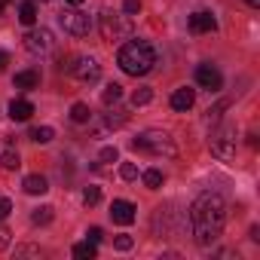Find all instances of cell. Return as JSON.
<instances>
[{
  "instance_id": "cell-1",
  "label": "cell",
  "mask_w": 260,
  "mask_h": 260,
  "mask_svg": "<svg viewBox=\"0 0 260 260\" xmlns=\"http://www.w3.org/2000/svg\"><path fill=\"white\" fill-rule=\"evenodd\" d=\"M226 199L214 190H205L199 193L193 202H190V230H193V239L199 245H211L217 242V236L223 233V223H226Z\"/></svg>"
},
{
  "instance_id": "cell-2",
  "label": "cell",
  "mask_w": 260,
  "mask_h": 260,
  "mask_svg": "<svg viewBox=\"0 0 260 260\" xmlns=\"http://www.w3.org/2000/svg\"><path fill=\"white\" fill-rule=\"evenodd\" d=\"M116 64L128 77H144V74H150L156 68V49L147 40H128L116 52Z\"/></svg>"
},
{
  "instance_id": "cell-3",
  "label": "cell",
  "mask_w": 260,
  "mask_h": 260,
  "mask_svg": "<svg viewBox=\"0 0 260 260\" xmlns=\"http://www.w3.org/2000/svg\"><path fill=\"white\" fill-rule=\"evenodd\" d=\"M132 147L141 150V153H150V156H166V159L178 156V147H175L172 135L162 132V128H147V132H141V135L132 141Z\"/></svg>"
},
{
  "instance_id": "cell-4",
  "label": "cell",
  "mask_w": 260,
  "mask_h": 260,
  "mask_svg": "<svg viewBox=\"0 0 260 260\" xmlns=\"http://www.w3.org/2000/svg\"><path fill=\"white\" fill-rule=\"evenodd\" d=\"M98 28L104 34V40H132V16H125V13H113V10H104L98 16Z\"/></svg>"
},
{
  "instance_id": "cell-5",
  "label": "cell",
  "mask_w": 260,
  "mask_h": 260,
  "mask_svg": "<svg viewBox=\"0 0 260 260\" xmlns=\"http://www.w3.org/2000/svg\"><path fill=\"white\" fill-rule=\"evenodd\" d=\"M208 147H211V153H214L220 162H233V159H236V128L220 125V122L211 125Z\"/></svg>"
},
{
  "instance_id": "cell-6",
  "label": "cell",
  "mask_w": 260,
  "mask_h": 260,
  "mask_svg": "<svg viewBox=\"0 0 260 260\" xmlns=\"http://www.w3.org/2000/svg\"><path fill=\"white\" fill-rule=\"evenodd\" d=\"M58 25H61L64 34H71V37H86L95 22H92V16L83 13V10H64V13L58 16Z\"/></svg>"
},
{
  "instance_id": "cell-7",
  "label": "cell",
  "mask_w": 260,
  "mask_h": 260,
  "mask_svg": "<svg viewBox=\"0 0 260 260\" xmlns=\"http://www.w3.org/2000/svg\"><path fill=\"white\" fill-rule=\"evenodd\" d=\"M22 43H25V49H28L31 55H49V52L55 49V40H52V31H49V28H31V31L22 37Z\"/></svg>"
},
{
  "instance_id": "cell-8",
  "label": "cell",
  "mask_w": 260,
  "mask_h": 260,
  "mask_svg": "<svg viewBox=\"0 0 260 260\" xmlns=\"http://www.w3.org/2000/svg\"><path fill=\"white\" fill-rule=\"evenodd\" d=\"M68 71H71V77L80 80V83H98V77H101V64H98L92 55H77V58L68 64Z\"/></svg>"
},
{
  "instance_id": "cell-9",
  "label": "cell",
  "mask_w": 260,
  "mask_h": 260,
  "mask_svg": "<svg viewBox=\"0 0 260 260\" xmlns=\"http://www.w3.org/2000/svg\"><path fill=\"white\" fill-rule=\"evenodd\" d=\"M196 83H199L202 89H208V92H220L223 77H220V71H217L214 64H199V68H196Z\"/></svg>"
},
{
  "instance_id": "cell-10",
  "label": "cell",
  "mask_w": 260,
  "mask_h": 260,
  "mask_svg": "<svg viewBox=\"0 0 260 260\" xmlns=\"http://www.w3.org/2000/svg\"><path fill=\"white\" fill-rule=\"evenodd\" d=\"M138 208L128 202V199H113V205H110V217H113V223H122V226H128L138 214H135Z\"/></svg>"
},
{
  "instance_id": "cell-11",
  "label": "cell",
  "mask_w": 260,
  "mask_h": 260,
  "mask_svg": "<svg viewBox=\"0 0 260 260\" xmlns=\"http://www.w3.org/2000/svg\"><path fill=\"white\" fill-rule=\"evenodd\" d=\"M190 31L193 34H211V31H217V19L211 16V13H193L190 16Z\"/></svg>"
},
{
  "instance_id": "cell-12",
  "label": "cell",
  "mask_w": 260,
  "mask_h": 260,
  "mask_svg": "<svg viewBox=\"0 0 260 260\" xmlns=\"http://www.w3.org/2000/svg\"><path fill=\"white\" fill-rule=\"evenodd\" d=\"M193 101H196V89H190V86H181L172 92V110H178V113H187L193 107Z\"/></svg>"
},
{
  "instance_id": "cell-13",
  "label": "cell",
  "mask_w": 260,
  "mask_h": 260,
  "mask_svg": "<svg viewBox=\"0 0 260 260\" xmlns=\"http://www.w3.org/2000/svg\"><path fill=\"white\" fill-rule=\"evenodd\" d=\"M13 86L22 89V92H31V89L40 86V74H37V71H19V74L13 77Z\"/></svg>"
},
{
  "instance_id": "cell-14",
  "label": "cell",
  "mask_w": 260,
  "mask_h": 260,
  "mask_svg": "<svg viewBox=\"0 0 260 260\" xmlns=\"http://www.w3.org/2000/svg\"><path fill=\"white\" fill-rule=\"evenodd\" d=\"M31 113H34V104H31V101H25V98H19V101H10V116H13L16 122H25V119H31Z\"/></svg>"
},
{
  "instance_id": "cell-15",
  "label": "cell",
  "mask_w": 260,
  "mask_h": 260,
  "mask_svg": "<svg viewBox=\"0 0 260 260\" xmlns=\"http://www.w3.org/2000/svg\"><path fill=\"white\" fill-rule=\"evenodd\" d=\"M22 187H25V193L40 196V193H46V190H49V181H46L43 175H28V178L22 181Z\"/></svg>"
},
{
  "instance_id": "cell-16",
  "label": "cell",
  "mask_w": 260,
  "mask_h": 260,
  "mask_svg": "<svg viewBox=\"0 0 260 260\" xmlns=\"http://www.w3.org/2000/svg\"><path fill=\"white\" fill-rule=\"evenodd\" d=\"M230 107V101L223 98V101H217L214 107H208V113H205V125H217L220 119H223V110Z\"/></svg>"
},
{
  "instance_id": "cell-17",
  "label": "cell",
  "mask_w": 260,
  "mask_h": 260,
  "mask_svg": "<svg viewBox=\"0 0 260 260\" xmlns=\"http://www.w3.org/2000/svg\"><path fill=\"white\" fill-rule=\"evenodd\" d=\"M19 19H22V25H34L37 22V4L34 0H25V4L19 7Z\"/></svg>"
},
{
  "instance_id": "cell-18",
  "label": "cell",
  "mask_w": 260,
  "mask_h": 260,
  "mask_svg": "<svg viewBox=\"0 0 260 260\" xmlns=\"http://www.w3.org/2000/svg\"><path fill=\"white\" fill-rule=\"evenodd\" d=\"M52 138H55L52 125H37V128H31V141H34V144H49Z\"/></svg>"
},
{
  "instance_id": "cell-19",
  "label": "cell",
  "mask_w": 260,
  "mask_h": 260,
  "mask_svg": "<svg viewBox=\"0 0 260 260\" xmlns=\"http://www.w3.org/2000/svg\"><path fill=\"white\" fill-rule=\"evenodd\" d=\"M95 254H98V248H95L89 239H86V242H80V245H74V257H77V260H92Z\"/></svg>"
},
{
  "instance_id": "cell-20",
  "label": "cell",
  "mask_w": 260,
  "mask_h": 260,
  "mask_svg": "<svg viewBox=\"0 0 260 260\" xmlns=\"http://www.w3.org/2000/svg\"><path fill=\"white\" fill-rule=\"evenodd\" d=\"M122 98V86L119 83H110L107 89H104V95H101V101H104V107H110V104H116Z\"/></svg>"
},
{
  "instance_id": "cell-21",
  "label": "cell",
  "mask_w": 260,
  "mask_h": 260,
  "mask_svg": "<svg viewBox=\"0 0 260 260\" xmlns=\"http://www.w3.org/2000/svg\"><path fill=\"white\" fill-rule=\"evenodd\" d=\"M150 101H153V89H150V86H141V89L132 92V104H135V107H144V104H150Z\"/></svg>"
},
{
  "instance_id": "cell-22",
  "label": "cell",
  "mask_w": 260,
  "mask_h": 260,
  "mask_svg": "<svg viewBox=\"0 0 260 260\" xmlns=\"http://www.w3.org/2000/svg\"><path fill=\"white\" fill-rule=\"evenodd\" d=\"M71 119H74V122H89V119H92V110H89V104L77 101V104L71 107Z\"/></svg>"
},
{
  "instance_id": "cell-23",
  "label": "cell",
  "mask_w": 260,
  "mask_h": 260,
  "mask_svg": "<svg viewBox=\"0 0 260 260\" xmlns=\"http://www.w3.org/2000/svg\"><path fill=\"white\" fill-rule=\"evenodd\" d=\"M141 178H144V187H150V190H159V187H162V181H166L159 169H147Z\"/></svg>"
},
{
  "instance_id": "cell-24",
  "label": "cell",
  "mask_w": 260,
  "mask_h": 260,
  "mask_svg": "<svg viewBox=\"0 0 260 260\" xmlns=\"http://www.w3.org/2000/svg\"><path fill=\"white\" fill-rule=\"evenodd\" d=\"M52 220V208L49 205H40V208H34V214H31V223H37V226H46Z\"/></svg>"
},
{
  "instance_id": "cell-25",
  "label": "cell",
  "mask_w": 260,
  "mask_h": 260,
  "mask_svg": "<svg viewBox=\"0 0 260 260\" xmlns=\"http://www.w3.org/2000/svg\"><path fill=\"white\" fill-rule=\"evenodd\" d=\"M0 162H4V169H10V172H16V169L22 166V159H19V153H16L13 147H7V150H4V156H0Z\"/></svg>"
},
{
  "instance_id": "cell-26",
  "label": "cell",
  "mask_w": 260,
  "mask_h": 260,
  "mask_svg": "<svg viewBox=\"0 0 260 260\" xmlns=\"http://www.w3.org/2000/svg\"><path fill=\"white\" fill-rule=\"evenodd\" d=\"M119 178H122V181H135V178H138V166H135V162H122V166H119Z\"/></svg>"
},
{
  "instance_id": "cell-27",
  "label": "cell",
  "mask_w": 260,
  "mask_h": 260,
  "mask_svg": "<svg viewBox=\"0 0 260 260\" xmlns=\"http://www.w3.org/2000/svg\"><path fill=\"white\" fill-rule=\"evenodd\" d=\"M83 202H86V205H98V202H101V190H98V187H86V190H83Z\"/></svg>"
},
{
  "instance_id": "cell-28",
  "label": "cell",
  "mask_w": 260,
  "mask_h": 260,
  "mask_svg": "<svg viewBox=\"0 0 260 260\" xmlns=\"http://www.w3.org/2000/svg\"><path fill=\"white\" fill-rule=\"evenodd\" d=\"M16 257H43V251L37 245H19L16 248Z\"/></svg>"
},
{
  "instance_id": "cell-29",
  "label": "cell",
  "mask_w": 260,
  "mask_h": 260,
  "mask_svg": "<svg viewBox=\"0 0 260 260\" xmlns=\"http://www.w3.org/2000/svg\"><path fill=\"white\" fill-rule=\"evenodd\" d=\"M132 245H135L132 236H116V239H113V248H116V251H128Z\"/></svg>"
},
{
  "instance_id": "cell-30",
  "label": "cell",
  "mask_w": 260,
  "mask_h": 260,
  "mask_svg": "<svg viewBox=\"0 0 260 260\" xmlns=\"http://www.w3.org/2000/svg\"><path fill=\"white\" fill-rule=\"evenodd\" d=\"M122 13H125V16H138V13H141V0H125V4H122Z\"/></svg>"
},
{
  "instance_id": "cell-31",
  "label": "cell",
  "mask_w": 260,
  "mask_h": 260,
  "mask_svg": "<svg viewBox=\"0 0 260 260\" xmlns=\"http://www.w3.org/2000/svg\"><path fill=\"white\" fill-rule=\"evenodd\" d=\"M10 214H13V202L7 196H0V220H7Z\"/></svg>"
},
{
  "instance_id": "cell-32",
  "label": "cell",
  "mask_w": 260,
  "mask_h": 260,
  "mask_svg": "<svg viewBox=\"0 0 260 260\" xmlns=\"http://www.w3.org/2000/svg\"><path fill=\"white\" fill-rule=\"evenodd\" d=\"M116 159H119L116 147H104V150H101V162H116Z\"/></svg>"
},
{
  "instance_id": "cell-33",
  "label": "cell",
  "mask_w": 260,
  "mask_h": 260,
  "mask_svg": "<svg viewBox=\"0 0 260 260\" xmlns=\"http://www.w3.org/2000/svg\"><path fill=\"white\" fill-rule=\"evenodd\" d=\"M86 239H89V242H92V245H98V242H101V239H104V233H101V226H92V230H89V233H86Z\"/></svg>"
},
{
  "instance_id": "cell-34",
  "label": "cell",
  "mask_w": 260,
  "mask_h": 260,
  "mask_svg": "<svg viewBox=\"0 0 260 260\" xmlns=\"http://www.w3.org/2000/svg\"><path fill=\"white\" fill-rule=\"evenodd\" d=\"M4 248H10V230L0 226V251H4Z\"/></svg>"
},
{
  "instance_id": "cell-35",
  "label": "cell",
  "mask_w": 260,
  "mask_h": 260,
  "mask_svg": "<svg viewBox=\"0 0 260 260\" xmlns=\"http://www.w3.org/2000/svg\"><path fill=\"white\" fill-rule=\"evenodd\" d=\"M7 64H10V55H7V52H0V74H4Z\"/></svg>"
},
{
  "instance_id": "cell-36",
  "label": "cell",
  "mask_w": 260,
  "mask_h": 260,
  "mask_svg": "<svg viewBox=\"0 0 260 260\" xmlns=\"http://www.w3.org/2000/svg\"><path fill=\"white\" fill-rule=\"evenodd\" d=\"M245 4H248V7H260V0H245Z\"/></svg>"
},
{
  "instance_id": "cell-37",
  "label": "cell",
  "mask_w": 260,
  "mask_h": 260,
  "mask_svg": "<svg viewBox=\"0 0 260 260\" xmlns=\"http://www.w3.org/2000/svg\"><path fill=\"white\" fill-rule=\"evenodd\" d=\"M7 4H10V0H0V13H4V10H7Z\"/></svg>"
},
{
  "instance_id": "cell-38",
  "label": "cell",
  "mask_w": 260,
  "mask_h": 260,
  "mask_svg": "<svg viewBox=\"0 0 260 260\" xmlns=\"http://www.w3.org/2000/svg\"><path fill=\"white\" fill-rule=\"evenodd\" d=\"M68 4H74V7H80V4H83V0H68Z\"/></svg>"
}]
</instances>
